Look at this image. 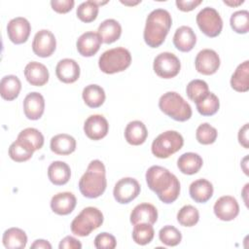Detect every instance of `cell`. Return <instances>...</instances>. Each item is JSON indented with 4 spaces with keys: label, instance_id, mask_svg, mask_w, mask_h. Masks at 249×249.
<instances>
[{
    "label": "cell",
    "instance_id": "1",
    "mask_svg": "<svg viewBox=\"0 0 249 249\" xmlns=\"http://www.w3.org/2000/svg\"><path fill=\"white\" fill-rule=\"evenodd\" d=\"M146 182L151 191L156 193L163 203L174 202L180 195V182L167 168L153 165L146 171Z\"/></svg>",
    "mask_w": 249,
    "mask_h": 249
},
{
    "label": "cell",
    "instance_id": "2",
    "mask_svg": "<svg viewBox=\"0 0 249 249\" xmlns=\"http://www.w3.org/2000/svg\"><path fill=\"white\" fill-rule=\"evenodd\" d=\"M172 24L168 11L164 9L153 10L146 18L144 28V41L150 48L160 47L165 40Z\"/></svg>",
    "mask_w": 249,
    "mask_h": 249
},
{
    "label": "cell",
    "instance_id": "3",
    "mask_svg": "<svg viewBox=\"0 0 249 249\" xmlns=\"http://www.w3.org/2000/svg\"><path fill=\"white\" fill-rule=\"evenodd\" d=\"M107 187L106 170L99 160H91L79 181L81 194L88 198H96L103 195Z\"/></svg>",
    "mask_w": 249,
    "mask_h": 249
},
{
    "label": "cell",
    "instance_id": "4",
    "mask_svg": "<svg viewBox=\"0 0 249 249\" xmlns=\"http://www.w3.org/2000/svg\"><path fill=\"white\" fill-rule=\"evenodd\" d=\"M159 107L162 113L177 122H186L192 117L190 104L176 91L163 93L159 100Z\"/></svg>",
    "mask_w": 249,
    "mask_h": 249
},
{
    "label": "cell",
    "instance_id": "5",
    "mask_svg": "<svg viewBox=\"0 0 249 249\" xmlns=\"http://www.w3.org/2000/svg\"><path fill=\"white\" fill-rule=\"evenodd\" d=\"M131 63V54L123 47L105 51L98 59L99 69L105 74H115L124 71Z\"/></svg>",
    "mask_w": 249,
    "mask_h": 249
},
{
    "label": "cell",
    "instance_id": "6",
    "mask_svg": "<svg viewBox=\"0 0 249 249\" xmlns=\"http://www.w3.org/2000/svg\"><path fill=\"white\" fill-rule=\"evenodd\" d=\"M104 221L102 212L93 206L84 208L71 222L72 233L78 236H88L90 232L99 228Z\"/></svg>",
    "mask_w": 249,
    "mask_h": 249
},
{
    "label": "cell",
    "instance_id": "7",
    "mask_svg": "<svg viewBox=\"0 0 249 249\" xmlns=\"http://www.w3.org/2000/svg\"><path fill=\"white\" fill-rule=\"evenodd\" d=\"M184 145L183 136L176 130H166L158 135L152 143V153L159 159H166L178 152Z\"/></svg>",
    "mask_w": 249,
    "mask_h": 249
},
{
    "label": "cell",
    "instance_id": "8",
    "mask_svg": "<svg viewBox=\"0 0 249 249\" xmlns=\"http://www.w3.org/2000/svg\"><path fill=\"white\" fill-rule=\"evenodd\" d=\"M196 23L200 31L210 38L220 35L223 29L222 18L218 11L212 7H205L198 12Z\"/></svg>",
    "mask_w": 249,
    "mask_h": 249
},
{
    "label": "cell",
    "instance_id": "9",
    "mask_svg": "<svg viewBox=\"0 0 249 249\" xmlns=\"http://www.w3.org/2000/svg\"><path fill=\"white\" fill-rule=\"evenodd\" d=\"M153 68L159 77L171 79L179 74L181 62L174 53L163 52L155 57Z\"/></svg>",
    "mask_w": 249,
    "mask_h": 249
},
{
    "label": "cell",
    "instance_id": "10",
    "mask_svg": "<svg viewBox=\"0 0 249 249\" xmlns=\"http://www.w3.org/2000/svg\"><path fill=\"white\" fill-rule=\"evenodd\" d=\"M141 188L138 181L131 177L120 179L114 187L113 195L117 202L126 204L135 199L140 194Z\"/></svg>",
    "mask_w": 249,
    "mask_h": 249
},
{
    "label": "cell",
    "instance_id": "11",
    "mask_svg": "<svg viewBox=\"0 0 249 249\" xmlns=\"http://www.w3.org/2000/svg\"><path fill=\"white\" fill-rule=\"evenodd\" d=\"M56 48V40L54 35L48 29L39 30L32 42L33 53L40 57L51 56Z\"/></svg>",
    "mask_w": 249,
    "mask_h": 249
},
{
    "label": "cell",
    "instance_id": "12",
    "mask_svg": "<svg viewBox=\"0 0 249 249\" xmlns=\"http://www.w3.org/2000/svg\"><path fill=\"white\" fill-rule=\"evenodd\" d=\"M220 57L218 53L211 49L200 51L195 59L196 70L202 75H212L220 67Z\"/></svg>",
    "mask_w": 249,
    "mask_h": 249
},
{
    "label": "cell",
    "instance_id": "13",
    "mask_svg": "<svg viewBox=\"0 0 249 249\" xmlns=\"http://www.w3.org/2000/svg\"><path fill=\"white\" fill-rule=\"evenodd\" d=\"M31 31L29 21L22 17L12 18L7 24V34L9 39L16 45L23 44L27 41Z\"/></svg>",
    "mask_w": 249,
    "mask_h": 249
},
{
    "label": "cell",
    "instance_id": "14",
    "mask_svg": "<svg viewBox=\"0 0 249 249\" xmlns=\"http://www.w3.org/2000/svg\"><path fill=\"white\" fill-rule=\"evenodd\" d=\"M213 210L216 217L220 220L231 221L237 217L239 213V205L233 196H223L216 200Z\"/></svg>",
    "mask_w": 249,
    "mask_h": 249
},
{
    "label": "cell",
    "instance_id": "15",
    "mask_svg": "<svg viewBox=\"0 0 249 249\" xmlns=\"http://www.w3.org/2000/svg\"><path fill=\"white\" fill-rule=\"evenodd\" d=\"M109 130V124L102 115H91L84 124L85 134L91 140L104 138Z\"/></svg>",
    "mask_w": 249,
    "mask_h": 249
},
{
    "label": "cell",
    "instance_id": "16",
    "mask_svg": "<svg viewBox=\"0 0 249 249\" xmlns=\"http://www.w3.org/2000/svg\"><path fill=\"white\" fill-rule=\"evenodd\" d=\"M45 99L43 95L37 91L28 93L23 100V112L27 119L36 121L44 114Z\"/></svg>",
    "mask_w": 249,
    "mask_h": 249
},
{
    "label": "cell",
    "instance_id": "17",
    "mask_svg": "<svg viewBox=\"0 0 249 249\" xmlns=\"http://www.w3.org/2000/svg\"><path fill=\"white\" fill-rule=\"evenodd\" d=\"M101 39L97 33L93 31H88L83 33L76 42L78 53L82 56L89 57L94 55L100 49Z\"/></svg>",
    "mask_w": 249,
    "mask_h": 249
},
{
    "label": "cell",
    "instance_id": "18",
    "mask_svg": "<svg viewBox=\"0 0 249 249\" xmlns=\"http://www.w3.org/2000/svg\"><path fill=\"white\" fill-rule=\"evenodd\" d=\"M80 66L72 58H63L59 60L55 67L57 79L65 84H72L80 77Z\"/></svg>",
    "mask_w": 249,
    "mask_h": 249
},
{
    "label": "cell",
    "instance_id": "19",
    "mask_svg": "<svg viewBox=\"0 0 249 249\" xmlns=\"http://www.w3.org/2000/svg\"><path fill=\"white\" fill-rule=\"evenodd\" d=\"M24 76L27 82L31 86L42 87L49 81V70L48 68L37 61H31L26 64L24 68Z\"/></svg>",
    "mask_w": 249,
    "mask_h": 249
},
{
    "label": "cell",
    "instance_id": "20",
    "mask_svg": "<svg viewBox=\"0 0 249 249\" xmlns=\"http://www.w3.org/2000/svg\"><path fill=\"white\" fill-rule=\"evenodd\" d=\"M76 203V196L72 193L62 192L52 197L51 208L57 215H68L74 210Z\"/></svg>",
    "mask_w": 249,
    "mask_h": 249
},
{
    "label": "cell",
    "instance_id": "21",
    "mask_svg": "<svg viewBox=\"0 0 249 249\" xmlns=\"http://www.w3.org/2000/svg\"><path fill=\"white\" fill-rule=\"evenodd\" d=\"M196 43L195 31L187 25L178 27L173 36V44L177 50L183 53L190 52L194 49Z\"/></svg>",
    "mask_w": 249,
    "mask_h": 249
},
{
    "label": "cell",
    "instance_id": "22",
    "mask_svg": "<svg viewBox=\"0 0 249 249\" xmlns=\"http://www.w3.org/2000/svg\"><path fill=\"white\" fill-rule=\"evenodd\" d=\"M158 220V210L157 208L148 202L140 203L136 205L130 213V223L132 225L138 223H148L155 224Z\"/></svg>",
    "mask_w": 249,
    "mask_h": 249
},
{
    "label": "cell",
    "instance_id": "23",
    "mask_svg": "<svg viewBox=\"0 0 249 249\" xmlns=\"http://www.w3.org/2000/svg\"><path fill=\"white\" fill-rule=\"evenodd\" d=\"M213 191V185L203 178L194 181L189 188L191 197L197 203L207 202L212 197Z\"/></svg>",
    "mask_w": 249,
    "mask_h": 249
},
{
    "label": "cell",
    "instance_id": "24",
    "mask_svg": "<svg viewBox=\"0 0 249 249\" xmlns=\"http://www.w3.org/2000/svg\"><path fill=\"white\" fill-rule=\"evenodd\" d=\"M97 34L100 37L102 43L112 44L121 37L122 26L116 19L108 18L99 24Z\"/></svg>",
    "mask_w": 249,
    "mask_h": 249
},
{
    "label": "cell",
    "instance_id": "25",
    "mask_svg": "<svg viewBox=\"0 0 249 249\" xmlns=\"http://www.w3.org/2000/svg\"><path fill=\"white\" fill-rule=\"evenodd\" d=\"M148 136L146 125L141 121L129 122L124 129V138L126 142L133 146L143 144Z\"/></svg>",
    "mask_w": 249,
    "mask_h": 249
},
{
    "label": "cell",
    "instance_id": "26",
    "mask_svg": "<svg viewBox=\"0 0 249 249\" xmlns=\"http://www.w3.org/2000/svg\"><path fill=\"white\" fill-rule=\"evenodd\" d=\"M50 148L56 155L67 156L76 150V140L73 136L66 133L56 134L52 137Z\"/></svg>",
    "mask_w": 249,
    "mask_h": 249
},
{
    "label": "cell",
    "instance_id": "27",
    "mask_svg": "<svg viewBox=\"0 0 249 249\" xmlns=\"http://www.w3.org/2000/svg\"><path fill=\"white\" fill-rule=\"evenodd\" d=\"M48 177L53 185L62 186L69 181L71 177V169L66 162L55 160L48 167Z\"/></svg>",
    "mask_w": 249,
    "mask_h": 249
},
{
    "label": "cell",
    "instance_id": "28",
    "mask_svg": "<svg viewBox=\"0 0 249 249\" xmlns=\"http://www.w3.org/2000/svg\"><path fill=\"white\" fill-rule=\"evenodd\" d=\"M202 164V158L198 154L193 152L184 153L179 157L177 160V166L179 170L183 174L187 175H193L197 173L201 168Z\"/></svg>",
    "mask_w": 249,
    "mask_h": 249
},
{
    "label": "cell",
    "instance_id": "29",
    "mask_svg": "<svg viewBox=\"0 0 249 249\" xmlns=\"http://www.w3.org/2000/svg\"><path fill=\"white\" fill-rule=\"evenodd\" d=\"M2 242L8 249H23L27 243V235L19 228H10L4 231Z\"/></svg>",
    "mask_w": 249,
    "mask_h": 249
},
{
    "label": "cell",
    "instance_id": "30",
    "mask_svg": "<svg viewBox=\"0 0 249 249\" xmlns=\"http://www.w3.org/2000/svg\"><path fill=\"white\" fill-rule=\"evenodd\" d=\"M231 88L238 92H246L249 89V61L239 64L231 78Z\"/></svg>",
    "mask_w": 249,
    "mask_h": 249
},
{
    "label": "cell",
    "instance_id": "31",
    "mask_svg": "<svg viewBox=\"0 0 249 249\" xmlns=\"http://www.w3.org/2000/svg\"><path fill=\"white\" fill-rule=\"evenodd\" d=\"M21 89V82L15 75H7L1 79L0 93L3 99L12 101L16 99Z\"/></svg>",
    "mask_w": 249,
    "mask_h": 249
},
{
    "label": "cell",
    "instance_id": "32",
    "mask_svg": "<svg viewBox=\"0 0 249 249\" xmlns=\"http://www.w3.org/2000/svg\"><path fill=\"white\" fill-rule=\"evenodd\" d=\"M83 99L85 103L90 108H98L100 107L106 98L104 89L95 84H91L84 88L82 92Z\"/></svg>",
    "mask_w": 249,
    "mask_h": 249
},
{
    "label": "cell",
    "instance_id": "33",
    "mask_svg": "<svg viewBox=\"0 0 249 249\" xmlns=\"http://www.w3.org/2000/svg\"><path fill=\"white\" fill-rule=\"evenodd\" d=\"M35 151L24 141L17 138L9 147L10 158L17 162H23L31 159Z\"/></svg>",
    "mask_w": 249,
    "mask_h": 249
},
{
    "label": "cell",
    "instance_id": "34",
    "mask_svg": "<svg viewBox=\"0 0 249 249\" xmlns=\"http://www.w3.org/2000/svg\"><path fill=\"white\" fill-rule=\"evenodd\" d=\"M155 235L154 228L148 223H138L134 225L132 231V239L139 245L149 244Z\"/></svg>",
    "mask_w": 249,
    "mask_h": 249
},
{
    "label": "cell",
    "instance_id": "35",
    "mask_svg": "<svg viewBox=\"0 0 249 249\" xmlns=\"http://www.w3.org/2000/svg\"><path fill=\"white\" fill-rule=\"evenodd\" d=\"M197 112L202 116H212L216 114L220 107V101L217 95L213 92H208V94L201 100L196 102Z\"/></svg>",
    "mask_w": 249,
    "mask_h": 249
},
{
    "label": "cell",
    "instance_id": "36",
    "mask_svg": "<svg viewBox=\"0 0 249 249\" xmlns=\"http://www.w3.org/2000/svg\"><path fill=\"white\" fill-rule=\"evenodd\" d=\"M209 92L208 85L203 80L196 79L191 81L186 88V93L192 101L195 103L204 98Z\"/></svg>",
    "mask_w": 249,
    "mask_h": 249
},
{
    "label": "cell",
    "instance_id": "37",
    "mask_svg": "<svg viewBox=\"0 0 249 249\" xmlns=\"http://www.w3.org/2000/svg\"><path fill=\"white\" fill-rule=\"evenodd\" d=\"M18 138L27 143L34 151L40 150L44 145V136L38 129L34 127H27L22 129Z\"/></svg>",
    "mask_w": 249,
    "mask_h": 249
},
{
    "label": "cell",
    "instance_id": "38",
    "mask_svg": "<svg viewBox=\"0 0 249 249\" xmlns=\"http://www.w3.org/2000/svg\"><path fill=\"white\" fill-rule=\"evenodd\" d=\"M99 6L95 1H86L81 3L76 11L77 17L83 22H91L93 21L98 15Z\"/></svg>",
    "mask_w": 249,
    "mask_h": 249
},
{
    "label": "cell",
    "instance_id": "39",
    "mask_svg": "<svg viewBox=\"0 0 249 249\" xmlns=\"http://www.w3.org/2000/svg\"><path fill=\"white\" fill-rule=\"evenodd\" d=\"M199 220L198 210L193 205H184L177 213V221L183 227H193Z\"/></svg>",
    "mask_w": 249,
    "mask_h": 249
},
{
    "label": "cell",
    "instance_id": "40",
    "mask_svg": "<svg viewBox=\"0 0 249 249\" xmlns=\"http://www.w3.org/2000/svg\"><path fill=\"white\" fill-rule=\"evenodd\" d=\"M232 30L238 34H245L249 31V13L246 10L234 12L230 18Z\"/></svg>",
    "mask_w": 249,
    "mask_h": 249
},
{
    "label": "cell",
    "instance_id": "41",
    "mask_svg": "<svg viewBox=\"0 0 249 249\" xmlns=\"http://www.w3.org/2000/svg\"><path fill=\"white\" fill-rule=\"evenodd\" d=\"M217 129L210 125L208 123H203L199 124L196 131V138L198 143L202 145L213 144L217 139Z\"/></svg>",
    "mask_w": 249,
    "mask_h": 249
},
{
    "label": "cell",
    "instance_id": "42",
    "mask_svg": "<svg viewBox=\"0 0 249 249\" xmlns=\"http://www.w3.org/2000/svg\"><path fill=\"white\" fill-rule=\"evenodd\" d=\"M159 238L166 246H176L182 240V233L175 227L166 225L160 230Z\"/></svg>",
    "mask_w": 249,
    "mask_h": 249
},
{
    "label": "cell",
    "instance_id": "43",
    "mask_svg": "<svg viewBox=\"0 0 249 249\" xmlns=\"http://www.w3.org/2000/svg\"><path fill=\"white\" fill-rule=\"evenodd\" d=\"M116 246L117 240L109 232H101L94 238V247L97 249H114Z\"/></svg>",
    "mask_w": 249,
    "mask_h": 249
},
{
    "label": "cell",
    "instance_id": "44",
    "mask_svg": "<svg viewBox=\"0 0 249 249\" xmlns=\"http://www.w3.org/2000/svg\"><path fill=\"white\" fill-rule=\"evenodd\" d=\"M75 5L74 0H52L51 6L53 11L59 14L68 13L73 9Z\"/></svg>",
    "mask_w": 249,
    "mask_h": 249
},
{
    "label": "cell",
    "instance_id": "45",
    "mask_svg": "<svg viewBox=\"0 0 249 249\" xmlns=\"http://www.w3.org/2000/svg\"><path fill=\"white\" fill-rule=\"evenodd\" d=\"M58 248L59 249H81L82 243L75 237L67 235L63 239H61L58 245Z\"/></svg>",
    "mask_w": 249,
    "mask_h": 249
},
{
    "label": "cell",
    "instance_id": "46",
    "mask_svg": "<svg viewBox=\"0 0 249 249\" xmlns=\"http://www.w3.org/2000/svg\"><path fill=\"white\" fill-rule=\"evenodd\" d=\"M177 8L182 12H190L194 10L196 7H197L199 4H201V0H177L176 2Z\"/></svg>",
    "mask_w": 249,
    "mask_h": 249
},
{
    "label": "cell",
    "instance_id": "47",
    "mask_svg": "<svg viewBox=\"0 0 249 249\" xmlns=\"http://www.w3.org/2000/svg\"><path fill=\"white\" fill-rule=\"evenodd\" d=\"M248 131H249V126L248 124H245L238 131V142L239 144L244 147L245 149L249 148V138H248Z\"/></svg>",
    "mask_w": 249,
    "mask_h": 249
},
{
    "label": "cell",
    "instance_id": "48",
    "mask_svg": "<svg viewBox=\"0 0 249 249\" xmlns=\"http://www.w3.org/2000/svg\"><path fill=\"white\" fill-rule=\"evenodd\" d=\"M33 249H52V245L45 239H36L30 246Z\"/></svg>",
    "mask_w": 249,
    "mask_h": 249
},
{
    "label": "cell",
    "instance_id": "49",
    "mask_svg": "<svg viewBox=\"0 0 249 249\" xmlns=\"http://www.w3.org/2000/svg\"><path fill=\"white\" fill-rule=\"evenodd\" d=\"M224 3L226 4V5H229V6H231V7H235V6H238V5H241V4H243L244 3V1L243 0H241V1H236V2H232V1H224Z\"/></svg>",
    "mask_w": 249,
    "mask_h": 249
},
{
    "label": "cell",
    "instance_id": "50",
    "mask_svg": "<svg viewBox=\"0 0 249 249\" xmlns=\"http://www.w3.org/2000/svg\"><path fill=\"white\" fill-rule=\"evenodd\" d=\"M141 1H136V2H132V3H127L126 1H121V3H123V4H124V5H136V4H138V3H140Z\"/></svg>",
    "mask_w": 249,
    "mask_h": 249
}]
</instances>
